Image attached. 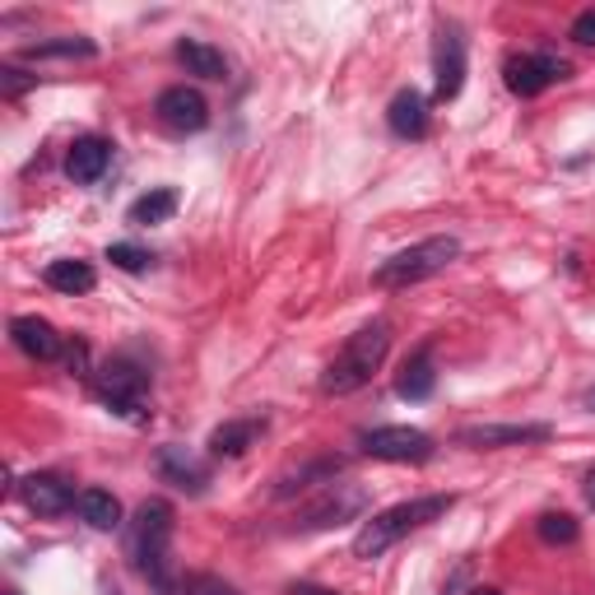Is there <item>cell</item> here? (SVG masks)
I'll return each mask as SVG.
<instances>
[{
  "mask_svg": "<svg viewBox=\"0 0 595 595\" xmlns=\"http://www.w3.org/2000/svg\"><path fill=\"white\" fill-rule=\"evenodd\" d=\"M168 539H172V507L163 498L139 502L135 526H131V558H135V568L154 582V591H163V595L178 591V582H172Z\"/></svg>",
  "mask_w": 595,
  "mask_h": 595,
  "instance_id": "cell-3",
  "label": "cell"
},
{
  "mask_svg": "<svg viewBox=\"0 0 595 595\" xmlns=\"http://www.w3.org/2000/svg\"><path fill=\"white\" fill-rule=\"evenodd\" d=\"M108 260H112L117 270H131V275H135V270H145L154 256H149V247H139V242H112Z\"/></svg>",
  "mask_w": 595,
  "mask_h": 595,
  "instance_id": "cell-25",
  "label": "cell"
},
{
  "mask_svg": "<svg viewBox=\"0 0 595 595\" xmlns=\"http://www.w3.org/2000/svg\"><path fill=\"white\" fill-rule=\"evenodd\" d=\"M387 354H391V326L387 321L359 326L354 336L344 340L340 354L330 359V367L321 373V391L326 396H349V391L367 387V381L377 377V367L387 363Z\"/></svg>",
  "mask_w": 595,
  "mask_h": 595,
  "instance_id": "cell-1",
  "label": "cell"
},
{
  "mask_svg": "<svg viewBox=\"0 0 595 595\" xmlns=\"http://www.w3.org/2000/svg\"><path fill=\"white\" fill-rule=\"evenodd\" d=\"M363 451L373 461H396V465H424L433 461L437 442L424 428H410V424H387V428H373L363 433Z\"/></svg>",
  "mask_w": 595,
  "mask_h": 595,
  "instance_id": "cell-6",
  "label": "cell"
},
{
  "mask_svg": "<svg viewBox=\"0 0 595 595\" xmlns=\"http://www.w3.org/2000/svg\"><path fill=\"white\" fill-rule=\"evenodd\" d=\"M470 595H502V591H498V586H475Z\"/></svg>",
  "mask_w": 595,
  "mask_h": 595,
  "instance_id": "cell-31",
  "label": "cell"
},
{
  "mask_svg": "<svg viewBox=\"0 0 595 595\" xmlns=\"http://www.w3.org/2000/svg\"><path fill=\"white\" fill-rule=\"evenodd\" d=\"M568 75H572L568 61L554 57V51H512V57L502 61V80H507V89H512L517 98L545 94L549 84L568 80Z\"/></svg>",
  "mask_w": 595,
  "mask_h": 595,
  "instance_id": "cell-5",
  "label": "cell"
},
{
  "mask_svg": "<svg viewBox=\"0 0 595 595\" xmlns=\"http://www.w3.org/2000/svg\"><path fill=\"white\" fill-rule=\"evenodd\" d=\"M535 531H539V539H545V545H572V539L582 535L576 517H568V512H545V517L535 521Z\"/></svg>",
  "mask_w": 595,
  "mask_h": 595,
  "instance_id": "cell-24",
  "label": "cell"
},
{
  "mask_svg": "<svg viewBox=\"0 0 595 595\" xmlns=\"http://www.w3.org/2000/svg\"><path fill=\"white\" fill-rule=\"evenodd\" d=\"M457 256H461V238H451V233L424 238V242H414V247L381 260V266L373 270V284L377 289H410V284H418V279L442 275Z\"/></svg>",
  "mask_w": 595,
  "mask_h": 595,
  "instance_id": "cell-4",
  "label": "cell"
},
{
  "mask_svg": "<svg viewBox=\"0 0 595 595\" xmlns=\"http://www.w3.org/2000/svg\"><path fill=\"white\" fill-rule=\"evenodd\" d=\"M387 126L400 139H424L428 135V98L418 89H400L387 108Z\"/></svg>",
  "mask_w": 595,
  "mask_h": 595,
  "instance_id": "cell-15",
  "label": "cell"
},
{
  "mask_svg": "<svg viewBox=\"0 0 595 595\" xmlns=\"http://www.w3.org/2000/svg\"><path fill=\"white\" fill-rule=\"evenodd\" d=\"M94 279H98L94 266H84V260H51V266H47V284L57 289V293H70V298L89 293Z\"/></svg>",
  "mask_w": 595,
  "mask_h": 595,
  "instance_id": "cell-22",
  "label": "cell"
},
{
  "mask_svg": "<svg viewBox=\"0 0 595 595\" xmlns=\"http://www.w3.org/2000/svg\"><path fill=\"white\" fill-rule=\"evenodd\" d=\"M586 502H591V507H595V465H591V470H586Z\"/></svg>",
  "mask_w": 595,
  "mask_h": 595,
  "instance_id": "cell-30",
  "label": "cell"
},
{
  "mask_svg": "<svg viewBox=\"0 0 595 595\" xmlns=\"http://www.w3.org/2000/svg\"><path fill=\"white\" fill-rule=\"evenodd\" d=\"M98 396L108 400L112 410H121V414L145 418L149 373H145V367H135V363H126V359H112V363L98 373Z\"/></svg>",
  "mask_w": 595,
  "mask_h": 595,
  "instance_id": "cell-7",
  "label": "cell"
},
{
  "mask_svg": "<svg viewBox=\"0 0 595 595\" xmlns=\"http://www.w3.org/2000/svg\"><path fill=\"white\" fill-rule=\"evenodd\" d=\"M266 433V418H229V424H219L215 433H209V457H242V451H247L256 437Z\"/></svg>",
  "mask_w": 595,
  "mask_h": 595,
  "instance_id": "cell-17",
  "label": "cell"
},
{
  "mask_svg": "<svg viewBox=\"0 0 595 595\" xmlns=\"http://www.w3.org/2000/svg\"><path fill=\"white\" fill-rule=\"evenodd\" d=\"M178 61L186 65V75H196V80H229V57H223L219 47L201 42V38H182Z\"/></svg>",
  "mask_w": 595,
  "mask_h": 595,
  "instance_id": "cell-19",
  "label": "cell"
},
{
  "mask_svg": "<svg viewBox=\"0 0 595 595\" xmlns=\"http://www.w3.org/2000/svg\"><path fill=\"white\" fill-rule=\"evenodd\" d=\"M451 507H457V494H428V498H410V502H396V507H387V512L367 517L363 531L354 535V558L387 554L396 539H405L410 531L428 526V521H437V517H447Z\"/></svg>",
  "mask_w": 595,
  "mask_h": 595,
  "instance_id": "cell-2",
  "label": "cell"
},
{
  "mask_svg": "<svg viewBox=\"0 0 595 595\" xmlns=\"http://www.w3.org/2000/svg\"><path fill=\"white\" fill-rule=\"evenodd\" d=\"M437 387V367H433V344H418L414 354L405 359V367H400L396 377V391L405 400H428Z\"/></svg>",
  "mask_w": 595,
  "mask_h": 595,
  "instance_id": "cell-18",
  "label": "cell"
},
{
  "mask_svg": "<svg viewBox=\"0 0 595 595\" xmlns=\"http://www.w3.org/2000/svg\"><path fill=\"white\" fill-rule=\"evenodd\" d=\"M10 336H14V344H20L28 359H38V363L61 359V349H65V340L57 336V326L42 321V317H14Z\"/></svg>",
  "mask_w": 595,
  "mask_h": 595,
  "instance_id": "cell-14",
  "label": "cell"
},
{
  "mask_svg": "<svg viewBox=\"0 0 595 595\" xmlns=\"http://www.w3.org/2000/svg\"><path fill=\"white\" fill-rule=\"evenodd\" d=\"M182 595H242L233 582H223V576L215 572H196V576H186L182 582Z\"/></svg>",
  "mask_w": 595,
  "mask_h": 595,
  "instance_id": "cell-26",
  "label": "cell"
},
{
  "mask_svg": "<svg viewBox=\"0 0 595 595\" xmlns=\"http://www.w3.org/2000/svg\"><path fill=\"white\" fill-rule=\"evenodd\" d=\"M433 75H437V98L451 102L465 84V38L457 24H442L437 28V42H433Z\"/></svg>",
  "mask_w": 595,
  "mask_h": 595,
  "instance_id": "cell-9",
  "label": "cell"
},
{
  "mask_svg": "<svg viewBox=\"0 0 595 595\" xmlns=\"http://www.w3.org/2000/svg\"><path fill=\"white\" fill-rule=\"evenodd\" d=\"M289 595H336L330 586H312V582H298V586H289Z\"/></svg>",
  "mask_w": 595,
  "mask_h": 595,
  "instance_id": "cell-29",
  "label": "cell"
},
{
  "mask_svg": "<svg viewBox=\"0 0 595 595\" xmlns=\"http://www.w3.org/2000/svg\"><path fill=\"white\" fill-rule=\"evenodd\" d=\"M586 405H591V410H595V387H591V391H586Z\"/></svg>",
  "mask_w": 595,
  "mask_h": 595,
  "instance_id": "cell-32",
  "label": "cell"
},
{
  "mask_svg": "<svg viewBox=\"0 0 595 595\" xmlns=\"http://www.w3.org/2000/svg\"><path fill=\"white\" fill-rule=\"evenodd\" d=\"M367 507V498H363V488H330V494L321 498V502H312L307 512H303V526L307 531H321V526H340V521H349V517H359Z\"/></svg>",
  "mask_w": 595,
  "mask_h": 595,
  "instance_id": "cell-13",
  "label": "cell"
},
{
  "mask_svg": "<svg viewBox=\"0 0 595 595\" xmlns=\"http://www.w3.org/2000/svg\"><path fill=\"white\" fill-rule=\"evenodd\" d=\"M75 507H80V517L89 521L94 531H117L121 526V502L108 494V488H84Z\"/></svg>",
  "mask_w": 595,
  "mask_h": 595,
  "instance_id": "cell-21",
  "label": "cell"
},
{
  "mask_svg": "<svg viewBox=\"0 0 595 595\" xmlns=\"http://www.w3.org/2000/svg\"><path fill=\"white\" fill-rule=\"evenodd\" d=\"M159 475L168 484L186 488V494H205L209 484V470L196 457H186V447H159Z\"/></svg>",
  "mask_w": 595,
  "mask_h": 595,
  "instance_id": "cell-16",
  "label": "cell"
},
{
  "mask_svg": "<svg viewBox=\"0 0 595 595\" xmlns=\"http://www.w3.org/2000/svg\"><path fill=\"white\" fill-rule=\"evenodd\" d=\"M568 38H572L576 47H595V10H582V14H576Z\"/></svg>",
  "mask_w": 595,
  "mask_h": 595,
  "instance_id": "cell-28",
  "label": "cell"
},
{
  "mask_svg": "<svg viewBox=\"0 0 595 595\" xmlns=\"http://www.w3.org/2000/svg\"><path fill=\"white\" fill-rule=\"evenodd\" d=\"M154 112H159L163 126L178 131V135H196L209 126V102L201 89H191V84H172V89H163L159 102H154Z\"/></svg>",
  "mask_w": 595,
  "mask_h": 595,
  "instance_id": "cell-8",
  "label": "cell"
},
{
  "mask_svg": "<svg viewBox=\"0 0 595 595\" xmlns=\"http://www.w3.org/2000/svg\"><path fill=\"white\" fill-rule=\"evenodd\" d=\"M172 215H178V191L159 186V191L139 196V201L126 209V223H135V229H149V223H168Z\"/></svg>",
  "mask_w": 595,
  "mask_h": 595,
  "instance_id": "cell-20",
  "label": "cell"
},
{
  "mask_svg": "<svg viewBox=\"0 0 595 595\" xmlns=\"http://www.w3.org/2000/svg\"><path fill=\"white\" fill-rule=\"evenodd\" d=\"M554 428L549 424H475L461 428L457 442L475 447V451H498V447H531V442H549Z\"/></svg>",
  "mask_w": 595,
  "mask_h": 595,
  "instance_id": "cell-10",
  "label": "cell"
},
{
  "mask_svg": "<svg viewBox=\"0 0 595 595\" xmlns=\"http://www.w3.org/2000/svg\"><path fill=\"white\" fill-rule=\"evenodd\" d=\"M33 84H38V75H24V70H14V65H0V94H5V98L28 94Z\"/></svg>",
  "mask_w": 595,
  "mask_h": 595,
  "instance_id": "cell-27",
  "label": "cell"
},
{
  "mask_svg": "<svg viewBox=\"0 0 595 595\" xmlns=\"http://www.w3.org/2000/svg\"><path fill=\"white\" fill-rule=\"evenodd\" d=\"M20 494L28 502V512H38V517H61L70 512L80 498H75V488H70L61 475H28L20 484Z\"/></svg>",
  "mask_w": 595,
  "mask_h": 595,
  "instance_id": "cell-12",
  "label": "cell"
},
{
  "mask_svg": "<svg viewBox=\"0 0 595 595\" xmlns=\"http://www.w3.org/2000/svg\"><path fill=\"white\" fill-rule=\"evenodd\" d=\"M94 42L89 38H57V42H33L24 47V61H51V57H94Z\"/></svg>",
  "mask_w": 595,
  "mask_h": 595,
  "instance_id": "cell-23",
  "label": "cell"
},
{
  "mask_svg": "<svg viewBox=\"0 0 595 595\" xmlns=\"http://www.w3.org/2000/svg\"><path fill=\"white\" fill-rule=\"evenodd\" d=\"M112 163V145L102 135H80L75 145H70L65 154V178L70 182H80V186H94L102 172H108Z\"/></svg>",
  "mask_w": 595,
  "mask_h": 595,
  "instance_id": "cell-11",
  "label": "cell"
}]
</instances>
